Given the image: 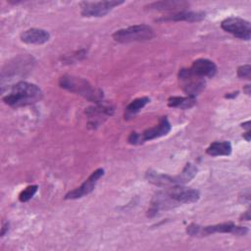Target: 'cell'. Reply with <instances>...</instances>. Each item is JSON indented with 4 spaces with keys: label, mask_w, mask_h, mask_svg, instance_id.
<instances>
[{
    "label": "cell",
    "mask_w": 251,
    "mask_h": 251,
    "mask_svg": "<svg viewBox=\"0 0 251 251\" xmlns=\"http://www.w3.org/2000/svg\"><path fill=\"white\" fill-rule=\"evenodd\" d=\"M196 174H197V168L194 165L187 163L183 168L182 172L179 175L174 176L176 185H184L185 183L189 182L196 176Z\"/></svg>",
    "instance_id": "d6986e66"
},
{
    "label": "cell",
    "mask_w": 251,
    "mask_h": 251,
    "mask_svg": "<svg viewBox=\"0 0 251 251\" xmlns=\"http://www.w3.org/2000/svg\"><path fill=\"white\" fill-rule=\"evenodd\" d=\"M206 14L202 11H179L176 12L173 15H169L163 18H160L156 20V22H180V21H185V22H200L203 19H205Z\"/></svg>",
    "instance_id": "8fae6325"
},
{
    "label": "cell",
    "mask_w": 251,
    "mask_h": 251,
    "mask_svg": "<svg viewBox=\"0 0 251 251\" xmlns=\"http://www.w3.org/2000/svg\"><path fill=\"white\" fill-rule=\"evenodd\" d=\"M178 80L182 90L188 96L196 97L205 87V79L193 74L190 69L179 70Z\"/></svg>",
    "instance_id": "52a82bcc"
},
{
    "label": "cell",
    "mask_w": 251,
    "mask_h": 251,
    "mask_svg": "<svg viewBox=\"0 0 251 251\" xmlns=\"http://www.w3.org/2000/svg\"><path fill=\"white\" fill-rule=\"evenodd\" d=\"M186 232L190 236H207L214 233H232L236 235H245L248 232V228L245 226H235L233 223H223L206 226H201L192 223L187 226Z\"/></svg>",
    "instance_id": "277c9868"
},
{
    "label": "cell",
    "mask_w": 251,
    "mask_h": 251,
    "mask_svg": "<svg viewBox=\"0 0 251 251\" xmlns=\"http://www.w3.org/2000/svg\"><path fill=\"white\" fill-rule=\"evenodd\" d=\"M112 37L115 41L120 43L146 41L154 37V30L147 25H135L116 30L112 34Z\"/></svg>",
    "instance_id": "5b68a950"
},
{
    "label": "cell",
    "mask_w": 251,
    "mask_h": 251,
    "mask_svg": "<svg viewBox=\"0 0 251 251\" xmlns=\"http://www.w3.org/2000/svg\"><path fill=\"white\" fill-rule=\"evenodd\" d=\"M196 104V97L193 96H172L168 99L169 107L189 109Z\"/></svg>",
    "instance_id": "e0dca14e"
},
{
    "label": "cell",
    "mask_w": 251,
    "mask_h": 251,
    "mask_svg": "<svg viewBox=\"0 0 251 251\" xmlns=\"http://www.w3.org/2000/svg\"><path fill=\"white\" fill-rule=\"evenodd\" d=\"M232 147L229 141H215L206 149V153L210 156H228Z\"/></svg>",
    "instance_id": "2e32d148"
},
{
    "label": "cell",
    "mask_w": 251,
    "mask_h": 251,
    "mask_svg": "<svg viewBox=\"0 0 251 251\" xmlns=\"http://www.w3.org/2000/svg\"><path fill=\"white\" fill-rule=\"evenodd\" d=\"M244 91H245V93H246L247 95H250V94H251V85H249V84L245 85Z\"/></svg>",
    "instance_id": "4316f807"
},
{
    "label": "cell",
    "mask_w": 251,
    "mask_h": 251,
    "mask_svg": "<svg viewBox=\"0 0 251 251\" xmlns=\"http://www.w3.org/2000/svg\"><path fill=\"white\" fill-rule=\"evenodd\" d=\"M189 69L193 74L203 78L213 77L217 73V66L215 63L211 60L203 58L195 60Z\"/></svg>",
    "instance_id": "7c38bea8"
},
{
    "label": "cell",
    "mask_w": 251,
    "mask_h": 251,
    "mask_svg": "<svg viewBox=\"0 0 251 251\" xmlns=\"http://www.w3.org/2000/svg\"><path fill=\"white\" fill-rule=\"evenodd\" d=\"M241 219H243V220H245V221H249V220H250V212H249V210H247V211L245 212V214L242 216Z\"/></svg>",
    "instance_id": "484cf974"
},
{
    "label": "cell",
    "mask_w": 251,
    "mask_h": 251,
    "mask_svg": "<svg viewBox=\"0 0 251 251\" xmlns=\"http://www.w3.org/2000/svg\"><path fill=\"white\" fill-rule=\"evenodd\" d=\"M85 113L89 119H93L92 124H96L101 121V118L111 116L113 114V108L110 105H104L99 102L96 106L88 108Z\"/></svg>",
    "instance_id": "5bb4252c"
},
{
    "label": "cell",
    "mask_w": 251,
    "mask_h": 251,
    "mask_svg": "<svg viewBox=\"0 0 251 251\" xmlns=\"http://www.w3.org/2000/svg\"><path fill=\"white\" fill-rule=\"evenodd\" d=\"M237 75L241 78L250 79V77H251V66L247 64V65H243V66L238 67Z\"/></svg>",
    "instance_id": "44dd1931"
},
{
    "label": "cell",
    "mask_w": 251,
    "mask_h": 251,
    "mask_svg": "<svg viewBox=\"0 0 251 251\" xmlns=\"http://www.w3.org/2000/svg\"><path fill=\"white\" fill-rule=\"evenodd\" d=\"M251 123H250V121H247V122H245V123H243V124H241V126L243 127V128H245L246 129V131H249L250 130V127H251Z\"/></svg>",
    "instance_id": "603a6c76"
},
{
    "label": "cell",
    "mask_w": 251,
    "mask_h": 251,
    "mask_svg": "<svg viewBox=\"0 0 251 251\" xmlns=\"http://www.w3.org/2000/svg\"><path fill=\"white\" fill-rule=\"evenodd\" d=\"M243 138H244L246 141H250V139H251L250 130H249V131H246L245 133H243Z\"/></svg>",
    "instance_id": "d4e9b609"
},
{
    "label": "cell",
    "mask_w": 251,
    "mask_h": 251,
    "mask_svg": "<svg viewBox=\"0 0 251 251\" xmlns=\"http://www.w3.org/2000/svg\"><path fill=\"white\" fill-rule=\"evenodd\" d=\"M171 128H172V126H171V124H170L169 120L167 119V117H162L157 126L144 130L142 133L131 132L127 138V141L130 144L138 145L145 141L152 140V139L167 135L171 131Z\"/></svg>",
    "instance_id": "8992f818"
},
{
    "label": "cell",
    "mask_w": 251,
    "mask_h": 251,
    "mask_svg": "<svg viewBox=\"0 0 251 251\" xmlns=\"http://www.w3.org/2000/svg\"><path fill=\"white\" fill-rule=\"evenodd\" d=\"M238 93H239L238 91L233 92V93H226V95H225V98H234L238 95Z\"/></svg>",
    "instance_id": "cb8c5ba5"
},
{
    "label": "cell",
    "mask_w": 251,
    "mask_h": 251,
    "mask_svg": "<svg viewBox=\"0 0 251 251\" xmlns=\"http://www.w3.org/2000/svg\"><path fill=\"white\" fill-rule=\"evenodd\" d=\"M150 102V98L147 96H143L140 98H136L133 101H131L126 108L125 112V119L128 120L134 117L146 104Z\"/></svg>",
    "instance_id": "ac0fdd59"
},
{
    "label": "cell",
    "mask_w": 251,
    "mask_h": 251,
    "mask_svg": "<svg viewBox=\"0 0 251 251\" xmlns=\"http://www.w3.org/2000/svg\"><path fill=\"white\" fill-rule=\"evenodd\" d=\"M189 6V3L185 1H158L153 2L145 6V8L149 10H178V9H184Z\"/></svg>",
    "instance_id": "9a60e30c"
},
{
    "label": "cell",
    "mask_w": 251,
    "mask_h": 251,
    "mask_svg": "<svg viewBox=\"0 0 251 251\" xmlns=\"http://www.w3.org/2000/svg\"><path fill=\"white\" fill-rule=\"evenodd\" d=\"M42 96L43 92L36 84L19 81L3 97V101L11 107H23L40 101Z\"/></svg>",
    "instance_id": "7a4b0ae2"
},
{
    "label": "cell",
    "mask_w": 251,
    "mask_h": 251,
    "mask_svg": "<svg viewBox=\"0 0 251 251\" xmlns=\"http://www.w3.org/2000/svg\"><path fill=\"white\" fill-rule=\"evenodd\" d=\"M221 26L225 31L232 34L239 39L249 40L251 38L250 23L244 19L229 17L222 22Z\"/></svg>",
    "instance_id": "9c48e42d"
},
{
    "label": "cell",
    "mask_w": 251,
    "mask_h": 251,
    "mask_svg": "<svg viewBox=\"0 0 251 251\" xmlns=\"http://www.w3.org/2000/svg\"><path fill=\"white\" fill-rule=\"evenodd\" d=\"M38 189V185L36 184H32V185H28L27 187H25L19 195V200L23 203L25 202H27L28 200H30L33 195L36 193Z\"/></svg>",
    "instance_id": "ffe728a7"
},
{
    "label": "cell",
    "mask_w": 251,
    "mask_h": 251,
    "mask_svg": "<svg viewBox=\"0 0 251 251\" xmlns=\"http://www.w3.org/2000/svg\"><path fill=\"white\" fill-rule=\"evenodd\" d=\"M9 223L8 222H3L2 223V227H1V236H4L6 234V232H8L9 230Z\"/></svg>",
    "instance_id": "7402d4cb"
},
{
    "label": "cell",
    "mask_w": 251,
    "mask_h": 251,
    "mask_svg": "<svg viewBox=\"0 0 251 251\" xmlns=\"http://www.w3.org/2000/svg\"><path fill=\"white\" fill-rule=\"evenodd\" d=\"M199 198L200 192L197 189L188 188L183 185L170 186L167 190L160 191L154 196L148 214L153 216L159 211L173 209L180 204L197 202Z\"/></svg>",
    "instance_id": "6da1fadb"
},
{
    "label": "cell",
    "mask_w": 251,
    "mask_h": 251,
    "mask_svg": "<svg viewBox=\"0 0 251 251\" xmlns=\"http://www.w3.org/2000/svg\"><path fill=\"white\" fill-rule=\"evenodd\" d=\"M124 1L110 0V1H82L80 2V14L82 17H104L115 7L123 4Z\"/></svg>",
    "instance_id": "ba28073f"
},
{
    "label": "cell",
    "mask_w": 251,
    "mask_h": 251,
    "mask_svg": "<svg viewBox=\"0 0 251 251\" xmlns=\"http://www.w3.org/2000/svg\"><path fill=\"white\" fill-rule=\"evenodd\" d=\"M59 84L62 88L75 92L95 103H99L103 99V92L82 77L66 75L60 77Z\"/></svg>",
    "instance_id": "3957f363"
},
{
    "label": "cell",
    "mask_w": 251,
    "mask_h": 251,
    "mask_svg": "<svg viewBox=\"0 0 251 251\" xmlns=\"http://www.w3.org/2000/svg\"><path fill=\"white\" fill-rule=\"evenodd\" d=\"M103 175H104L103 169L99 168V169L95 170L80 186L69 191L65 195V199H78V198H81V197L89 194L90 192L93 191L97 181L99 180V178L101 176H103Z\"/></svg>",
    "instance_id": "30bf717a"
},
{
    "label": "cell",
    "mask_w": 251,
    "mask_h": 251,
    "mask_svg": "<svg viewBox=\"0 0 251 251\" xmlns=\"http://www.w3.org/2000/svg\"><path fill=\"white\" fill-rule=\"evenodd\" d=\"M49 39L50 33L42 28H29L21 34V40L26 44H44Z\"/></svg>",
    "instance_id": "4fadbf2b"
}]
</instances>
